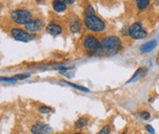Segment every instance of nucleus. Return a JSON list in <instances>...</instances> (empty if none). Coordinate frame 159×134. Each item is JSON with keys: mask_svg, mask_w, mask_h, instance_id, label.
Here are the masks:
<instances>
[{"mask_svg": "<svg viewBox=\"0 0 159 134\" xmlns=\"http://www.w3.org/2000/svg\"><path fill=\"white\" fill-rule=\"evenodd\" d=\"M52 5H53L54 11L58 12V13L64 12L66 10V8H67V4L62 1V0H53Z\"/></svg>", "mask_w": 159, "mask_h": 134, "instance_id": "12", "label": "nucleus"}, {"mask_svg": "<svg viewBox=\"0 0 159 134\" xmlns=\"http://www.w3.org/2000/svg\"><path fill=\"white\" fill-rule=\"evenodd\" d=\"M83 48H85L86 51H89L91 55L101 56L105 54L101 46V42H99L97 37H95L93 34H87L85 36L83 41Z\"/></svg>", "mask_w": 159, "mask_h": 134, "instance_id": "1", "label": "nucleus"}, {"mask_svg": "<svg viewBox=\"0 0 159 134\" xmlns=\"http://www.w3.org/2000/svg\"><path fill=\"white\" fill-rule=\"evenodd\" d=\"M73 134H83V133H82V132H74Z\"/></svg>", "mask_w": 159, "mask_h": 134, "instance_id": "25", "label": "nucleus"}, {"mask_svg": "<svg viewBox=\"0 0 159 134\" xmlns=\"http://www.w3.org/2000/svg\"><path fill=\"white\" fill-rule=\"evenodd\" d=\"M53 110L50 107H47V106H40L39 108V112L40 113V114H44V115H46V114H49V113H51Z\"/></svg>", "mask_w": 159, "mask_h": 134, "instance_id": "18", "label": "nucleus"}, {"mask_svg": "<svg viewBox=\"0 0 159 134\" xmlns=\"http://www.w3.org/2000/svg\"><path fill=\"white\" fill-rule=\"evenodd\" d=\"M145 129H146V131H147L149 134H155V130H154V128L150 124H146L145 125Z\"/></svg>", "mask_w": 159, "mask_h": 134, "instance_id": "22", "label": "nucleus"}, {"mask_svg": "<svg viewBox=\"0 0 159 134\" xmlns=\"http://www.w3.org/2000/svg\"><path fill=\"white\" fill-rule=\"evenodd\" d=\"M146 73H147V69L146 68H140V69H137V72L136 74L133 75V77H131V79H130L129 81H127V83H130V82H133V81H136L137 80V79H140L141 77H144V75L146 74Z\"/></svg>", "mask_w": 159, "mask_h": 134, "instance_id": "11", "label": "nucleus"}, {"mask_svg": "<svg viewBox=\"0 0 159 134\" xmlns=\"http://www.w3.org/2000/svg\"><path fill=\"white\" fill-rule=\"evenodd\" d=\"M53 129L50 127L48 124L44 123H36L31 127V133L32 134H49L52 132Z\"/></svg>", "mask_w": 159, "mask_h": 134, "instance_id": "7", "label": "nucleus"}, {"mask_svg": "<svg viewBox=\"0 0 159 134\" xmlns=\"http://www.w3.org/2000/svg\"><path fill=\"white\" fill-rule=\"evenodd\" d=\"M46 32L53 36H57L62 33V27L59 24L56 23H50L46 26Z\"/></svg>", "mask_w": 159, "mask_h": 134, "instance_id": "9", "label": "nucleus"}, {"mask_svg": "<svg viewBox=\"0 0 159 134\" xmlns=\"http://www.w3.org/2000/svg\"><path fill=\"white\" fill-rule=\"evenodd\" d=\"M63 83H66L67 85H70V86H72L73 88H76V89L81 90V91H85V92H89V91H90L87 88H86V87L81 86V85H78V84H75V83L69 82V81H66V80H63Z\"/></svg>", "mask_w": 159, "mask_h": 134, "instance_id": "16", "label": "nucleus"}, {"mask_svg": "<svg viewBox=\"0 0 159 134\" xmlns=\"http://www.w3.org/2000/svg\"><path fill=\"white\" fill-rule=\"evenodd\" d=\"M110 132H111V126L109 124H106L96 134H110Z\"/></svg>", "mask_w": 159, "mask_h": 134, "instance_id": "17", "label": "nucleus"}, {"mask_svg": "<svg viewBox=\"0 0 159 134\" xmlns=\"http://www.w3.org/2000/svg\"><path fill=\"white\" fill-rule=\"evenodd\" d=\"M149 5V0H137V6L140 10H144Z\"/></svg>", "mask_w": 159, "mask_h": 134, "instance_id": "15", "label": "nucleus"}, {"mask_svg": "<svg viewBox=\"0 0 159 134\" xmlns=\"http://www.w3.org/2000/svg\"><path fill=\"white\" fill-rule=\"evenodd\" d=\"M85 15H95V12L93 10V8L91 6L87 7L86 9V11H85Z\"/></svg>", "mask_w": 159, "mask_h": 134, "instance_id": "20", "label": "nucleus"}, {"mask_svg": "<svg viewBox=\"0 0 159 134\" xmlns=\"http://www.w3.org/2000/svg\"><path fill=\"white\" fill-rule=\"evenodd\" d=\"M139 116H140L143 119L147 120V119H150V116H151V115H150V113L147 112V111H141V112L139 113Z\"/></svg>", "mask_w": 159, "mask_h": 134, "instance_id": "19", "label": "nucleus"}, {"mask_svg": "<svg viewBox=\"0 0 159 134\" xmlns=\"http://www.w3.org/2000/svg\"><path fill=\"white\" fill-rule=\"evenodd\" d=\"M85 26L89 31L93 32H100L105 30V23L95 15H85Z\"/></svg>", "mask_w": 159, "mask_h": 134, "instance_id": "3", "label": "nucleus"}, {"mask_svg": "<svg viewBox=\"0 0 159 134\" xmlns=\"http://www.w3.org/2000/svg\"><path fill=\"white\" fill-rule=\"evenodd\" d=\"M156 45H157L156 40L152 39L141 45L140 47V52H143V53H148V52H151L152 50L156 47Z\"/></svg>", "mask_w": 159, "mask_h": 134, "instance_id": "10", "label": "nucleus"}, {"mask_svg": "<svg viewBox=\"0 0 159 134\" xmlns=\"http://www.w3.org/2000/svg\"><path fill=\"white\" fill-rule=\"evenodd\" d=\"M43 27H44L43 21L36 19V20H32L30 23H28L25 26V30L30 33H36V31H39Z\"/></svg>", "mask_w": 159, "mask_h": 134, "instance_id": "8", "label": "nucleus"}, {"mask_svg": "<svg viewBox=\"0 0 159 134\" xmlns=\"http://www.w3.org/2000/svg\"><path fill=\"white\" fill-rule=\"evenodd\" d=\"M30 77V74H16L14 77H16L17 79H21V80H22V79H25V78H27V77Z\"/></svg>", "mask_w": 159, "mask_h": 134, "instance_id": "23", "label": "nucleus"}, {"mask_svg": "<svg viewBox=\"0 0 159 134\" xmlns=\"http://www.w3.org/2000/svg\"><path fill=\"white\" fill-rule=\"evenodd\" d=\"M11 35L15 40L23 41V42H28V41L33 40L36 37L35 33H30L28 31H25L24 30H21V28H12Z\"/></svg>", "mask_w": 159, "mask_h": 134, "instance_id": "5", "label": "nucleus"}, {"mask_svg": "<svg viewBox=\"0 0 159 134\" xmlns=\"http://www.w3.org/2000/svg\"><path fill=\"white\" fill-rule=\"evenodd\" d=\"M82 30V23L76 18L70 22V31L74 33H78Z\"/></svg>", "mask_w": 159, "mask_h": 134, "instance_id": "13", "label": "nucleus"}, {"mask_svg": "<svg viewBox=\"0 0 159 134\" xmlns=\"http://www.w3.org/2000/svg\"><path fill=\"white\" fill-rule=\"evenodd\" d=\"M2 81H6V82H16L18 79L16 77H1Z\"/></svg>", "mask_w": 159, "mask_h": 134, "instance_id": "21", "label": "nucleus"}, {"mask_svg": "<svg viewBox=\"0 0 159 134\" xmlns=\"http://www.w3.org/2000/svg\"><path fill=\"white\" fill-rule=\"evenodd\" d=\"M10 17L15 23L19 25H24V26H26L28 23H30L32 20V14L29 11L24 9H17L13 11L11 13Z\"/></svg>", "mask_w": 159, "mask_h": 134, "instance_id": "4", "label": "nucleus"}, {"mask_svg": "<svg viewBox=\"0 0 159 134\" xmlns=\"http://www.w3.org/2000/svg\"><path fill=\"white\" fill-rule=\"evenodd\" d=\"M101 46L105 54H116L122 48V41L118 36L108 35L101 40Z\"/></svg>", "mask_w": 159, "mask_h": 134, "instance_id": "2", "label": "nucleus"}, {"mask_svg": "<svg viewBox=\"0 0 159 134\" xmlns=\"http://www.w3.org/2000/svg\"><path fill=\"white\" fill-rule=\"evenodd\" d=\"M61 134H67V133H61Z\"/></svg>", "mask_w": 159, "mask_h": 134, "instance_id": "26", "label": "nucleus"}, {"mask_svg": "<svg viewBox=\"0 0 159 134\" xmlns=\"http://www.w3.org/2000/svg\"><path fill=\"white\" fill-rule=\"evenodd\" d=\"M128 32H129V35L134 39H143L147 36V32L144 30L140 23L133 24L132 26L129 28Z\"/></svg>", "mask_w": 159, "mask_h": 134, "instance_id": "6", "label": "nucleus"}, {"mask_svg": "<svg viewBox=\"0 0 159 134\" xmlns=\"http://www.w3.org/2000/svg\"><path fill=\"white\" fill-rule=\"evenodd\" d=\"M89 121H90V119H87L86 116H81V118H79L76 120V123H75V127L78 128V129L86 127V125L89 124Z\"/></svg>", "mask_w": 159, "mask_h": 134, "instance_id": "14", "label": "nucleus"}, {"mask_svg": "<svg viewBox=\"0 0 159 134\" xmlns=\"http://www.w3.org/2000/svg\"><path fill=\"white\" fill-rule=\"evenodd\" d=\"M62 1L65 2L66 4H72V3H74L75 0H62Z\"/></svg>", "mask_w": 159, "mask_h": 134, "instance_id": "24", "label": "nucleus"}]
</instances>
